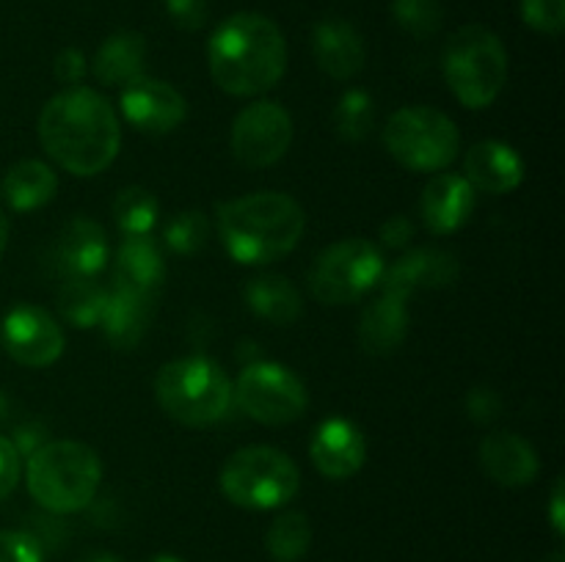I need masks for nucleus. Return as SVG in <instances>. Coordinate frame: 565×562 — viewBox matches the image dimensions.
Returning <instances> with one entry per match:
<instances>
[{
  "instance_id": "1",
  "label": "nucleus",
  "mask_w": 565,
  "mask_h": 562,
  "mask_svg": "<svg viewBox=\"0 0 565 562\" xmlns=\"http://www.w3.org/2000/svg\"><path fill=\"white\" fill-rule=\"evenodd\" d=\"M36 130L47 158L75 176L103 174L121 147L119 114L88 86L53 94L39 114Z\"/></svg>"
},
{
  "instance_id": "2",
  "label": "nucleus",
  "mask_w": 565,
  "mask_h": 562,
  "mask_svg": "<svg viewBox=\"0 0 565 562\" xmlns=\"http://www.w3.org/2000/svg\"><path fill=\"white\" fill-rule=\"evenodd\" d=\"M207 66L221 91L259 97L285 77V33L274 20L254 11L226 17L207 42Z\"/></svg>"
},
{
  "instance_id": "3",
  "label": "nucleus",
  "mask_w": 565,
  "mask_h": 562,
  "mask_svg": "<svg viewBox=\"0 0 565 562\" xmlns=\"http://www.w3.org/2000/svg\"><path fill=\"white\" fill-rule=\"evenodd\" d=\"M215 226L226 253L235 262L270 264L301 242L307 215L287 193L259 191L221 204Z\"/></svg>"
},
{
  "instance_id": "4",
  "label": "nucleus",
  "mask_w": 565,
  "mask_h": 562,
  "mask_svg": "<svg viewBox=\"0 0 565 562\" xmlns=\"http://www.w3.org/2000/svg\"><path fill=\"white\" fill-rule=\"evenodd\" d=\"M25 483L39 507L70 516L88 507L103 483V463L88 444L58 439L28 455Z\"/></svg>"
},
{
  "instance_id": "5",
  "label": "nucleus",
  "mask_w": 565,
  "mask_h": 562,
  "mask_svg": "<svg viewBox=\"0 0 565 562\" xmlns=\"http://www.w3.org/2000/svg\"><path fill=\"white\" fill-rule=\"evenodd\" d=\"M154 397L166 417L185 428H210L221 422L235 402L230 375L202 356L163 364L154 378Z\"/></svg>"
},
{
  "instance_id": "6",
  "label": "nucleus",
  "mask_w": 565,
  "mask_h": 562,
  "mask_svg": "<svg viewBox=\"0 0 565 562\" xmlns=\"http://www.w3.org/2000/svg\"><path fill=\"white\" fill-rule=\"evenodd\" d=\"M441 69L463 108L483 110L500 97L508 80L505 44L486 25H463L447 42Z\"/></svg>"
},
{
  "instance_id": "7",
  "label": "nucleus",
  "mask_w": 565,
  "mask_h": 562,
  "mask_svg": "<svg viewBox=\"0 0 565 562\" xmlns=\"http://www.w3.org/2000/svg\"><path fill=\"white\" fill-rule=\"evenodd\" d=\"M301 488V472L276 446H243L221 468V490L243 510H279Z\"/></svg>"
},
{
  "instance_id": "8",
  "label": "nucleus",
  "mask_w": 565,
  "mask_h": 562,
  "mask_svg": "<svg viewBox=\"0 0 565 562\" xmlns=\"http://www.w3.org/2000/svg\"><path fill=\"white\" fill-rule=\"evenodd\" d=\"M384 147L408 171H445L456 160L461 136L456 121L436 108L412 105L390 116Z\"/></svg>"
},
{
  "instance_id": "9",
  "label": "nucleus",
  "mask_w": 565,
  "mask_h": 562,
  "mask_svg": "<svg viewBox=\"0 0 565 562\" xmlns=\"http://www.w3.org/2000/svg\"><path fill=\"white\" fill-rule=\"evenodd\" d=\"M386 262L379 246L362 237L334 242L315 259L309 270V290L326 306H345L381 284Z\"/></svg>"
},
{
  "instance_id": "10",
  "label": "nucleus",
  "mask_w": 565,
  "mask_h": 562,
  "mask_svg": "<svg viewBox=\"0 0 565 562\" xmlns=\"http://www.w3.org/2000/svg\"><path fill=\"white\" fill-rule=\"evenodd\" d=\"M237 408L248 419L268 428H285L303 417L309 406V395L303 380L285 364L254 361L237 375L232 386Z\"/></svg>"
},
{
  "instance_id": "11",
  "label": "nucleus",
  "mask_w": 565,
  "mask_h": 562,
  "mask_svg": "<svg viewBox=\"0 0 565 562\" xmlns=\"http://www.w3.org/2000/svg\"><path fill=\"white\" fill-rule=\"evenodd\" d=\"M292 136H296V127L285 105L257 99L246 105L232 121V158L246 169H270L292 147Z\"/></svg>"
},
{
  "instance_id": "12",
  "label": "nucleus",
  "mask_w": 565,
  "mask_h": 562,
  "mask_svg": "<svg viewBox=\"0 0 565 562\" xmlns=\"http://www.w3.org/2000/svg\"><path fill=\"white\" fill-rule=\"evenodd\" d=\"M0 342L17 364L31 369L50 367L64 353V331L58 320L33 303L9 309L0 325Z\"/></svg>"
},
{
  "instance_id": "13",
  "label": "nucleus",
  "mask_w": 565,
  "mask_h": 562,
  "mask_svg": "<svg viewBox=\"0 0 565 562\" xmlns=\"http://www.w3.org/2000/svg\"><path fill=\"white\" fill-rule=\"evenodd\" d=\"M119 110L132 130L166 136L185 121L188 102L171 83L141 75L121 86Z\"/></svg>"
},
{
  "instance_id": "14",
  "label": "nucleus",
  "mask_w": 565,
  "mask_h": 562,
  "mask_svg": "<svg viewBox=\"0 0 565 562\" xmlns=\"http://www.w3.org/2000/svg\"><path fill=\"white\" fill-rule=\"evenodd\" d=\"M309 457L323 477L348 479L367 461V441L356 424L342 417H331L315 430Z\"/></svg>"
},
{
  "instance_id": "15",
  "label": "nucleus",
  "mask_w": 565,
  "mask_h": 562,
  "mask_svg": "<svg viewBox=\"0 0 565 562\" xmlns=\"http://www.w3.org/2000/svg\"><path fill=\"white\" fill-rule=\"evenodd\" d=\"M53 262L66 279H94L108 264L105 229L92 218H72L53 242Z\"/></svg>"
},
{
  "instance_id": "16",
  "label": "nucleus",
  "mask_w": 565,
  "mask_h": 562,
  "mask_svg": "<svg viewBox=\"0 0 565 562\" xmlns=\"http://www.w3.org/2000/svg\"><path fill=\"white\" fill-rule=\"evenodd\" d=\"M458 279V262L441 248H414L381 275V290L406 298L417 290H441Z\"/></svg>"
},
{
  "instance_id": "17",
  "label": "nucleus",
  "mask_w": 565,
  "mask_h": 562,
  "mask_svg": "<svg viewBox=\"0 0 565 562\" xmlns=\"http://www.w3.org/2000/svg\"><path fill=\"white\" fill-rule=\"evenodd\" d=\"M478 461L483 472L505 488H524L539 477V452L527 439L511 430H494L480 441Z\"/></svg>"
},
{
  "instance_id": "18",
  "label": "nucleus",
  "mask_w": 565,
  "mask_h": 562,
  "mask_svg": "<svg viewBox=\"0 0 565 562\" xmlns=\"http://www.w3.org/2000/svg\"><path fill=\"white\" fill-rule=\"evenodd\" d=\"M419 213L434 235H452L472 218L475 187L461 174H450V171L434 174L419 198Z\"/></svg>"
},
{
  "instance_id": "19",
  "label": "nucleus",
  "mask_w": 565,
  "mask_h": 562,
  "mask_svg": "<svg viewBox=\"0 0 565 562\" xmlns=\"http://www.w3.org/2000/svg\"><path fill=\"white\" fill-rule=\"evenodd\" d=\"M463 180L475 187V191L494 193H511L522 185L524 180V160L519 158L516 149L505 141H480L463 158Z\"/></svg>"
},
{
  "instance_id": "20",
  "label": "nucleus",
  "mask_w": 565,
  "mask_h": 562,
  "mask_svg": "<svg viewBox=\"0 0 565 562\" xmlns=\"http://www.w3.org/2000/svg\"><path fill=\"white\" fill-rule=\"evenodd\" d=\"M312 53L331 80H351L367 61L362 33L345 20H320L312 31Z\"/></svg>"
},
{
  "instance_id": "21",
  "label": "nucleus",
  "mask_w": 565,
  "mask_h": 562,
  "mask_svg": "<svg viewBox=\"0 0 565 562\" xmlns=\"http://www.w3.org/2000/svg\"><path fill=\"white\" fill-rule=\"evenodd\" d=\"M166 279V259L152 237H125L114 257V287L158 298Z\"/></svg>"
},
{
  "instance_id": "22",
  "label": "nucleus",
  "mask_w": 565,
  "mask_h": 562,
  "mask_svg": "<svg viewBox=\"0 0 565 562\" xmlns=\"http://www.w3.org/2000/svg\"><path fill=\"white\" fill-rule=\"evenodd\" d=\"M154 301L158 298L138 295V292H125L110 287L105 292V306L99 325H103L105 339L119 350H130L147 334L149 323L154 314Z\"/></svg>"
},
{
  "instance_id": "23",
  "label": "nucleus",
  "mask_w": 565,
  "mask_h": 562,
  "mask_svg": "<svg viewBox=\"0 0 565 562\" xmlns=\"http://www.w3.org/2000/svg\"><path fill=\"white\" fill-rule=\"evenodd\" d=\"M408 334L406 298L384 292L370 303L359 320V342L370 356H392Z\"/></svg>"
},
{
  "instance_id": "24",
  "label": "nucleus",
  "mask_w": 565,
  "mask_h": 562,
  "mask_svg": "<svg viewBox=\"0 0 565 562\" xmlns=\"http://www.w3.org/2000/svg\"><path fill=\"white\" fill-rule=\"evenodd\" d=\"M147 61V39L136 31H119L105 39L92 58V75L103 86H127L141 77Z\"/></svg>"
},
{
  "instance_id": "25",
  "label": "nucleus",
  "mask_w": 565,
  "mask_h": 562,
  "mask_svg": "<svg viewBox=\"0 0 565 562\" xmlns=\"http://www.w3.org/2000/svg\"><path fill=\"white\" fill-rule=\"evenodd\" d=\"M0 193L14 213H31V209L53 202V196L58 193V176L42 160H20L6 171Z\"/></svg>"
},
{
  "instance_id": "26",
  "label": "nucleus",
  "mask_w": 565,
  "mask_h": 562,
  "mask_svg": "<svg viewBox=\"0 0 565 562\" xmlns=\"http://www.w3.org/2000/svg\"><path fill=\"white\" fill-rule=\"evenodd\" d=\"M246 303L257 317L274 325H292L303 314L298 287L287 275L259 273L246 284Z\"/></svg>"
},
{
  "instance_id": "27",
  "label": "nucleus",
  "mask_w": 565,
  "mask_h": 562,
  "mask_svg": "<svg viewBox=\"0 0 565 562\" xmlns=\"http://www.w3.org/2000/svg\"><path fill=\"white\" fill-rule=\"evenodd\" d=\"M105 287H99L94 279H64L55 295L61 317L77 328H94L99 325L105 306Z\"/></svg>"
},
{
  "instance_id": "28",
  "label": "nucleus",
  "mask_w": 565,
  "mask_h": 562,
  "mask_svg": "<svg viewBox=\"0 0 565 562\" xmlns=\"http://www.w3.org/2000/svg\"><path fill=\"white\" fill-rule=\"evenodd\" d=\"M160 202L152 191L141 185L121 187L114 198V220L116 229L125 237H147L152 235L158 224Z\"/></svg>"
},
{
  "instance_id": "29",
  "label": "nucleus",
  "mask_w": 565,
  "mask_h": 562,
  "mask_svg": "<svg viewBox=\"0 0 565 562\" xmlns=\"http://www.w3.org/2000/svg\"><path fill=\"white\" fill-rule=\"evenodd\" d=\"M265 545L274 562H298L307 556L309 545H312V527L303 512L290 510L281 512L274 523H270L268 534H265Z\"/></svg>"
},
{
  "instance_id": "30",
  "label": "nucleus",
  "mask_w": 565,
  "mask_h": 562,
  "mask_svg": "<svg viewBox=\"0 0 565 562\" xmlns=\"http://www.w3.org/2000/svg\"><path fill=\"white\" fill-rule=\"evenodd\" d=\"M375 102L364 88H351L337 99L334 130L342 141L359 143L373 132Z\"/></svg>"
},
{
  "instance_id": "31",
  "label": "nucleus",
  "mask_w": 565,
  "mask_h": 562,
  "mask_svg": "<svg viewBox=\"0 0 565 562\" xmlns=\"http://www.w3.org/2000/svg\"><path fill=\"white\" fill-rule=\"evenodd\" d=\"M210 237V218L202 209H182L169 218L163 226V242L180 257H191L207 246Z\"/></svg>"
},
{
  "instance_id": "32",
  "label": "nucleus",
  "mask_w": 565,
  "mask_h": 562,
  "mask_svg": "<svg viewBox=\"0 0 565 562\" xmlns=\"http://www.w3.org/2000/svg\"><path fill=\"white\" fill-rule=\"evenodd\" d=\"M395 22L414 39H428L445 22V9L439 0H392Z\"/></svg>"
},
{
  "instance_id": "33",
  "label": "nucleus",
  "mask_w": 565,
  "mask_h": 562,
  "mask_svg": "<svg viewBox=\"0 0 565 562\" xmlns=\"http://www.w3.org/2000/svg\"><path fill=\"white\" fill-rule=\"evenodd\" d=\"M522 17L533 31L557 36L565 28V0H522Z\"/></svg>"
},
{
  "instance_id": "34",
  "label": "nucleus",
  "mask_w": 565,
  "mask_h": 562,
  "mask_svg": "<svg viewBox=\"0 0 565 562\" xmlns=\"http://www.w3.org/2000/svg\"><path fill=\"white\" fill-rule=\"evenodd\" d=\"M0 562H44L42 543L31 532L0 529Z\"/></svg>"
},
{
  "instance_id": "35",
  "label": "nucleus",
  "mask_w": 565,
  "mask_h": 562,
  "mask_svg": "<svg viewBox=\"0 0 565 562\" xmlns=\"http://www.w3.org/2000/svg\"><path fill=\"white\" fill-rule=\"evenodd\" d=\"M166 14L182 31H199L207 22V0H163Z\"/></svg>"
},
{
  "instance_id": "36",
  "label": "nucleus",
  "mask_w": 565,
  "mask_h": 562,
  "mask_svg": "<svg viewBox=\"0 0 565 562\" xmlns=\"http://www.w3.org/2000/svg\"><path fill=\"white\" fill-rule=\"evenodd\" d=\"M20 474H22V457L20 452H17L14 441L0 435V499L14 494L17 483H20Z\"/></svg>"
},
{
  "instance_id": "37",
  "label": "nucleus",
  "mask_w": 565,
  "mask_h": 562,
  "mask_svg": "<svg viewBox=\"0 0 565 562\" xmlns=\"http://www.w3.org/2000/svg\"><path fill=\"white\" fill-rule=\"evenodd\" d=\"M86 55L81 53V50L75 47H66L61 50L58 55H55V64H53V72L55 77H58L61 83H70V86H77V83L83 80V75H86Z\"/></svg>"
},
{
  "instance_id": "38",
  "label": "nucleus",
  "mask_w": 565,
  "mask_h": 562,
  "mask_svg": "<svg viewBox=\"0 0 565 562\" xmlns=\"http://www.w3.org/2000/svg\"><path fill=\"white\" fill-rule=\"evenodd\" d=\"M414 237V224L406 218V215H392L384 226H381V242L390 248L406 246Z\"/></svg>"
},
{
  "instance_id": "39",
  "label": "nucleus",
  "mask_w": 565,
  "mask_h": 562,
  "mask_svg": "<svg viewBox=\"0 0 565 562\" xmlns=\"http://www.w3.org/2000/svg\"><path fill=\"white\" fill-rule=\"evenodd\" d=\"M467 408L469 413H472V419H478V422H489V419L497 413V408H500V400H497L491 389H475L472 395H469Z\"/></svg>"
},
{
  "instance_id": "40",
  "label": "nucleus",
  "mask_w": 565,
  "mask_h": 562,
  "mask_svg": "<svg viewBox=\"0 0 565 562\" xmlns=\"http://www.w3.org/2000/svg\"><path fill=\"white\" fill-rule=\"evenodd\" d=\"M563 505H565V494H563V479H557L555 483V490H552V505H550V516H552V527H555L557 534L565 532V512H563Z\"/></svg>"
},
{
  "instance_id": "41",
  "label": "nucleus",
  "mask_w": 565,
  "mask_h": 562,
  "mask_svg": "<svg viewBox=\"0 0 565 562\" xmlns=\"http://www.w3.org/2000/svg\"><path fill=\"white\" fill-rule=\"evenodd\" d=\"M6 246H9V218H6V213L0 209V257H3Z\"/></svg>"
},
{
  "instance_id": "42",
  "label": "nucleus",
  "mask_w": 565,
  "mask_h": 562,
  "mask_svg": "<svg viewBox=\"0 0 565 562\" xmlns=\"http://www.w3.org/2000/svg\"><path fill=\"white\" fill-rule=\"evenodd\" d=\"M83 562H125V560H119V556H114V554H105V551L99 554L97 551V554H88Z\"/></svg>"
},
{
  "instance_id": "43",
  "label": "nucleus",
  "mask_w": 565,
  "mask_h": 562,
  "mask_svg": "<svg viewBox=\"0 0 565 562\" xmlns=\"http://www.w3.org/2000/svg\"><path fill=\"white\" fill-rule=\"evenodd\" d=\"M152 562H182V560L174 554H158V556H152Z\"/></svg>"
},
{
  "instance_id": "44",
  "label": "nucleus",
  "mask_w": 565,
  "mask_h": 562,
  "mask_svg": "<svg viewBox=\"0 0 565 562\" xmlns=\"http://www.w3.org/2000/svg\"><path fill=\"white\" fill-rule=\"evenodd\" d=\"M546 562H565L563 551H555V554H550V560H546Z\"/></svg>"
}]
</instances>
